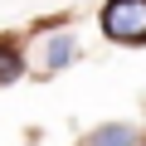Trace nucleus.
Listing matches in <instances>:
<instances>
[{"instance_id":"obj_3","label":"nucleus","mask_w":146,"mask_h":146,"mask_svg":"<svg viewBox=\"0 0 146 146\" xmlns=\"http://www.w3.org/2000/svg\"><path fill=\"white\" fill-rule=\"evenodd\" d=\"M25 73V49H15L10 39H0V88H10Z\"/></svg>"},{"instance_id":"obj_1","label":"nucleus","mask_w":146,"mask_h":146,"mask_svg":"<svg viewBox=\"0 0 146 146\" xmlns=\"http://www.w3.org/2000/svg\"><path fill=\"white\" fill-rule=\"evenodd\" d=\"M73 54H78V39H73L68 29H44V34H34V44L25 49V68L34 73V78H54L58 68L73 63Z\"/></svg>"},{"instance_id":"obj_4","label":"nucleus","mask_w":146,"mask_h":146,"mask_svg":"<svg viewBox=\"0 0 146 146\" xmlns=\"http://www.w3.org/2000/svg\"><path fill=\"white\" fill-rule=\"evenodd\" d=\"M131 141H136V127H127V122L98 127V131L88 136V146H131Z\"/></svg>"},{"instance_id":"obj_2","label":"nucleus","mask_w":146,"mask_h":146,"mask_svg":"<svg viewBox=\"0 0 146 146\" xmlns=\"http://www.w3.org/2000/svg\"><path fill=\"white\" fill-rule=\"evenodd\" d=\"M102 34L117 44H146V0H107Z\"/></svg>"}]
</instances>
